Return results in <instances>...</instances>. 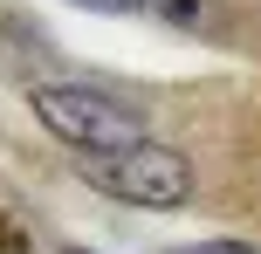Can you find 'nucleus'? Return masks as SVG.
Listing matches in <instances>:
<instances>
[{
  "mask_svg": "<svg viewBox=\"0 0 261 254\" xmlns=\"http://www.w3.org/2000/svg\"><path fill=\"white\" fill-rule=\"evenodd\" d=\"M28 110L48 124V137L76 145L83 158H110V151H130L144 137V117L124 110L117 96L83 90V82H35L28 90Z\"/></svg>",
  "mask_w": 261,
  "mask_h": 254,
  "instance_id": "f257e3e1",
  "label": "nucleus"
},
{
  "mask_svg": "<svg viewBox=\"0 0 261 254\" xmlns=\"http://www.w3.org/2000/svg\"><path fill=\"white\" fill-rule=\"evenodd\" d=\"M83 179L124 206H186L193 200V158L172 145H151V137H138L130 151H110V158H83Z\"/></svg>",
  "mask_w": 261,
  "mask_h": 254,
  "instance_id": "f03ea898",
  "label": "nucleus"
},
{
  "mask_svg": "<svg viewBox=\"0 0 261 254\" xmlns=\"http://www.w3.org/2000/svg\"><path fill=\"white\" fill-rule=\"evenodd\" d=\"M172 254H261L254 241H199V247H172Z\"/></svg>",
  "mask_w": 261,
  "mask_h": 254,
  "instance_id": "7ed1b4c3",
  "label": "nucleus"
},
{
  "mask_svg": "<svg viewBox=\"0 0 261 254\" xmlns=\"http://www.w3.org/2000/svg\"><path fill=\"white\" fill-rule=\"evenodd\" d=\"M76 7H96V14H130V7H144V0H76Z\"/></svg>",
  "mask_w": 261,
  "mask_h": 254,
  "instance_id": "20e7f679",
  "label": "nucleus"
},
{
  "mask_svg": "<svg viewBox=\"0 0 261 254\" xmlns=\"http://www.w3.org/2000/svg\"><path fill=\"white\" fill-rule=\"evenodd\" d=\"M69 254H90V247H69Z\"/></svg>",
  "mask_w": 261,
  "mask_h": 254,
  "instance_id": "39448f33",
  "label": "nucleus"
}]
</instances>
